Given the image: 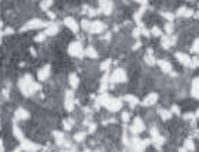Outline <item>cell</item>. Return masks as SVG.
Here are the masks:
<instances>
[{
    "label": "cell",
    "mask_w": 199,
    "mask_h": 152,
    "mask_svg": "<svg viewBox=\"0 0 199 152\" xmlns=\"http://www.w3.org/2000/svg\"><path fill=\"white\" fill-rule=\"evenodd\" d=\"M84 139H85V132H77L74 135V141L75 142H83Z\"/></svg>",
    "instance_id": "cell-32"
},
{
    "label": "cell",
    "mask_w": 199,
    "mask_h": 152,
    "mask_svg": "<svg viewBox=\"0 0 199 152\" xmlns=\"http://www.w3.org/2000/svg\"><path fill=\"white\" fill-rule=\"evenodd\" d=\"M19 87H20V90H22L23 95H26V97H30L32 94H34L36 91H39L40 90V85L37 84V82L33 81L32 75H29V74L19 80Z\"/></svg>",
    "instance_id": "cell-2"
},
{
    "label": "cell",
    "mask_w": 199,
    "mask_h": 152,
    "mask_svg": "<svg viewBox=\"0 0 199 152\" xmlns=\"http://www.w3.org/2000/svg\"><path fill=\"white\" fill-rule=\"evenodd\" d=\"M111 64H112V60H111V58H107L105 61H103V63H101V65H100V70H101V71H108V70H110V67H111Z\"/></svg>",
    "instance_id": "cell-29"
},
{
    "label": "cell",
    "mask_w": 199,
    "mask_h": 152,
    "mask_svg": "<svg viewBox=\"0 0 199 152\" xmlns=\"http://www.w3.org/2000/svg\"><path fill=\"white\" fill-rule=\"evenodd\" d=\"M158 94L157 92H151V94H148V95L144 98V101L141 103V104L144 105V107H151V105L157 104V101H158Z\"/></svg>",
    "instance_id": "cell-12"
},
{
    "label": "cell",
    "mask_w": 199,
    "mask_h": 152,
    "mask_svg": "<svg viewBox=\"0 0 199 152\" xmlns=\"http://www.w3.org/2000/svg\"><path fill=\"white\" fill-rule=\"evenodd\" d=\"M46 37H47V36H46V33H40L39 36H36V37H34V40L37 41V43H40V41L46 40Z\"/></svg>",
    "instance_id": "cell-35"
},
{
    "label": "cell",
    "mask_w": 199,
    "mask_h": 152,
    "mask_svg": "<svg viewBox=\"0 0 199 152\" xmlns=\"http://www.w3.org/2000/svg\"><path fill=\"white\" fill-rule=\"evenodd\" d=\"M129 117H131V115H129V112L128 111H124L122 114H121V120L124 121V122H128V121H129Z\"/></svg>",
    "instance_id": "cell-37"
},
{
    "label": "cell",
    "mask_w": 199,
    "mask_h": 152,
    "mask_svg": "<svg viewBox=\"0 0 199 152\" xmlns=\"http://www.w3.org/2000/svg\"><path fill=\"white\" fill-rule=\"evenodd\" d=\"M53 135H54V139H56V144L57 145H64L65 144V138H64V134L63 132H60V131H54L53 132Z\"/></svg>",
    "instance_id": "cell-23"
},
{
    "label": "cell",
    "mask_w": 199,
    "mask_h": 152,
    "mask_svg": "<svg viewBox=\"0 0 199 152\" xmlns=\"http://www.w3.org/2000/svg\"><path fill=\"white\" fill-rule=\"evenodd\" d=\"M191 51H192V53H196V54L199 53V37H198V39H196L195 41H193V43H192Z\"/></svg>",
    "instance_id": "cell-33"
},
{
    "label": "cell",
    "mask_w": 199,
    "mask_h": 152,
    "mask_svg": "<svg viewBox=\"0 0 199 152\" xmlns=\"http://www.w3.org/2000/svg\"><path fill=\"white\" fill-rule=\"evenodd\" d=\"M131 132L134 134V135H138V134H141L145 131V124H144L142 118H139V117H135V120L132 122V125H131Z\"/></svg>",
    "instance_id": "cell-7"
},
{
    "label": "cell",
    "mask_w": 199,
    "mask_h": 152,
    "mask_svg": "<svg viewBox=\"0 0 199 152\" xmlns=\"http://www.w3.org/2000/svg\"><path fill=\"white\" fill-rule=\"evenodd\" d=\"M20 146H22L23 151H27V152H37L40 149V145L34 144V142H32V141H27V139H24Z\"/></svg>",
    "instance_id": "cell-11"
},
{
    "label": "cell",
    "mask_w": 199,
    "mask_h": 152,
    "mask_svg": "<svg viewBox=\"0 0 199 152\" xmlns=\"http://www.w3.org/2000/svg\"><path fill=\"white\" fill-rule=\"evenodd\" d=\"M41 27H47V23H44L40 19H33V20H30V22H27L24 24L22 30L26 32V30H34V29H41Z\"/></svg>",
    "instance_id": "cell-6"
},
{
    "label": "cell",
    "mask_w": 199,
    "mask_h": 152,
    "mask_svg": "<svg viewBox=\"0 0 199 152\" xmlns=\"http://www.w3.org/2000/svg\"><path fill=\"white\" fill-rule=\"evenodd\" d=\"M175 41H176V39L174 36H162V39H161V46L164 48H169L175 44Z\"/></svg>",
    "instance_id": "cell-14"
},
{
    "label": "cell",
    "mask_w": 199,
    "mask_h": 152,
    "mask_svg": "<svg viewBox=\"0 0 199 152\" xmlns=\"http://www.w3.org/2000/svg\"><path fill=\"white\" fill-rule=\"evenodd\" d=\"M68 82H70V85H71V88H77L80 84V80H78V75L77 74H70L68 75Z\"/></svg>",
    "instance_id": "cell-27"
},
{
    "label": "cell",
    "mask_w": 199,
    "mask_h": 152,
    "mask_svg": "<svg viewBox=\"0 0 199 152\" xmlns=\"http://www.w3.org/2000/svg\"><path fill=\"white\" fill-rule=\"evenodd\" d=\"M0 41H1V33H0Z\"/></svg>",
    "instance_id": "cell-48"
},
{
    "label": "cell",
    "mask_w": 199,
    "mask_h": 152,
    "mask_svg": "<svg viewBox=\"0 0 199 152\" xmlns=\"http://www.w3.org/2000/svg\"><path fill=\"white\" fill-rule=\"evenodd\" d=\"M64 24H65L73 33H78V23H77L73 17H65V19H64Z\"/></svg>",
    "instance_id": "cell-16"
},
{
    "label": "cell",
    "mask_w": 199,
    "mask_h": 152,
    "mask_svg": "<svg viewBox=\"0 0 199 152\" xmlns=\"http://www.w3.org/2000/svg\"><path fill=\"white\" fill-rule=\"evenodd\" d=\"M22 151H23V149H22V146H17V148H16V149H14L13 152H22Z\"/></svg>",
    "instance_id": "cell-45"
},
{
    "label": "cell",
    "mask_w": 199,
    "mask_h": 152,
    "mask_svg": "<svg viewBox=\"0 0 199 152\" xmlns=\"http://www.w3.org/2000/svg\"><path fill=\"white\" fill-rule=\"evenodd\" d=\"M90 24H91V22H88V20H83V22H81V27H83L85 32H88V29H90Z\"/></svg>",
    "instance_id": "cell-39"
},
{
    "label": "cell",
    "mask_w": 199,
    "mask_h": 152,
    "mask_svg": "<svg viewBox=\"0 0 199 152\" xmlns=\"http://www.w3.org/2000/svg\"><path fill=\"white\" fill-rule=\"evenodd\" d=\"M110 81L111 82H125L127 81V72L122 68H115L110 75Z\"/></svg>",
    "instance_id": "cell-4"
},
{
    "label": "cell",
    "mask_w": 199,
    "mask_h": 152,
    "mask_svg": "<svg viewBox=\"0 0 199 152\" xmlns=\"http://www.w3.org/2000/svg\"><path fill=\"white\" fill-rule=\"evenodd\" d=\"M158 114H159V117L162 118L164 121H168V120H171L172 118V112L171 111H168V110H158Z\"/></svg>",
    "instance_id": "cell-28"
},
{
    "label": "cell",
    "mask_w": 199,
    "mask_h": 152,
    "mask_svg": "<svg viewBox=\"0 0 199 152\" xmlns=\"http://www.w3.org/2000/svg\"><path fill=\"white\" fill-rule=\"evenodd\" d=\"M30 114L29 111H26L24 108H17L14 112V121H23V120H29Z\"/></svg>",
    "instance_id": "cell-15"
},
{
    "label": "cell",
    "mask_w": 199,
    "mask_h": 152,
    "mask_svg": "<svg viewBox=\"0 0 199 152\" xmlns=\"http://www.w3.org/2000/svg\"><path fill=\"white\" fill-rule=\"evenodd\" d=\"M64 107L68 112H71L74 110V94L73 91H65V97H64Z\"/></svg>",
    "instance_id": "cell-8"
},
{
    "label": "cell",
    "mask_w": 199,
    "mask_h": 152,
    "mask_svg": "<svg viewBox=\"0 0 199 152\" xmlns=\"http://www.w3.org/2000/svg\"><path fill=\"white\" fill-rule=\"evenodd\" d=\"M161 16L165 17V19H168L169 22H172V20H174V14H172V13H167V11H162V13H161Z\"/></svg>",
    "instance_id": "cell-38"
},
{
    "label": "cell",
    "mask_w": 199,
    "mask_h": 152,
    "mask_svg": "<svg viewBox=\"0 0 199 152\" xmlns=\"http://www.w3.org/2000/svg\"><path fill=\"white\" fill-rule=\"evenodd\" d=\"M188 1H193V0H188Z\"/></svg>",
    "instance_id": "cell-49"
},
{
    "label": "cell",
    "mask_w": 199,
    "mask_h": 152,
    "mask_svg": "<svg viewBox=\"0 0 199 152\" xmlns=\"http://www.w3.org/2000/svg\"><path fill=\"white\" fill-rule=\"evenodd\" d=\"M183 148H185L186 151H195L196 146H195L193 139H192V138H186V139L183 141Z\"/></svg>",
    "instance_id": "cell-26"
},
{
    "label": "cell",
    "mask_w": 199,
    "mask_h": 152,
    "mask_svg": "<svg viewBox=\"0 0 199 152\" xmlns=\"http://www.w3.org/2000/svg\"><path fill=\"white\" fill-rule=\"evenodd\" d=\"M141 46H142V44H141V41H136L135 44L132 46V48H134V50H138V48L141 47Z\"/></svg>",
    "instance_id": "cell-43"
},
{
    "label": "cell",
    "mask_w": 199,
    "mask_h": 152,
    "mask_svg": "<svg viewBox=\"0 0 199 152\" xmlns=\"http://www.w3.org/2000/svg\"><path fill=\"white\" fill-rule=\"evenodd\" d=\"M96 128H97L96 124H90V127H88V132H90V134H93V132L96 131Z\"/></svg>",
    "instance_id": "cell-42"
},
{
    "label": "cell",
    "mask_w": 199,
    "mask_h": 152,
    "mask_svg": "<svg viewBox=\"0 0 199 152\" xmlns=\"http://www.w3.org/2000/svg\"><path fill=\"white\" fill-rule=\"evenodd\" d=\"M13 135L16 136L20 142H23L24 139H26V138H24L23 131H22V129H20V127L17 125V121H14V124H13Z\"/></svg>",
    "instance_id": "cell-19"
},
{
    "label": "cell",
    "mask_w": 199,
    "mask_h": 152,
    "mask_svg": "<svg viewBox=\"0 0 199 152\" xmlns=\"http://www.w3.org/2000/svg\"><path fill=\"white\" fill-rule=\"evenodd\" d=\"M144 60H145V63L149 65V67L157 64V60L154 58V51H152V48H148V50H147V54L144 57Z\"/></svg>",
    "instance_id": "cell-18"
},
{
    "label": "cell",
    "mask_w": 199,
    "mask_h": 152,
    "mask_svg": "<svg viewBox=\"0 0 199 152\" xmlns=\"http://www.w3.org/2000/svg\"><path fill=\"white\" fill-rule=\"evenodd\" d=\"M165 32H167L168 34H171V33L174 32V24L171 23V22H168V23L165 24Z\"/></svg>",
    "instance_id": "cell-34"
},
{
    "label": "cell",
    "mask_w": 199,
    "mask_h": 152,
    "mask_svg": "<svg viewBox=\"0 0 199 152\" xmlns=\"http://www.w3.org/2000/svg\"><path fill=\"white\" fill-rule=\"evenodd\" d=\"M176 14L181 17H191V16H193V10L192 9H186V7H181V9H178Z\"/></svg>",
    "instance_id": "cell-22"
},
{
    "label": "cell",
    "mask_w": 199,
    "mask_h": 152,
    "mask_svg": "<svg viewBox=\"0 0 199 152\" xmlns=\"http://www.w3.org/2000/svg\"><path fill=\"white\" fill-rule=\"evenodd\" d=\"M149 33H151V36H155V37H162V30L159 29L158 26H154L149 30Z\"/></svg>",
    "instance_id": "cell-30"
},
{
    "label": "cell",
    "mask_w": 199,
    "mask_h": 152,
    "mask_svg": "<svg viewBox=\"0 0 199 152\" xmlns=\"http://www.w3.org/2000/svg\"><path fill=\"white\" fill-rule=\"evenodd\" d=\"M105 30V24L103 22H91L90 24V29H88V32L93 33V34H100V33H103Z\"/></svg>",
    "instance_id": "cell-9"
},
{
    "label": "cell",
    "mask_w": 199,
    "mask_h": 152,
    "mask_svg": "<svg viewBox=\"0 0 199 152\" xmlns=\"http://www.w3.org/2000/svg\"><path fill=\"white\" fill-rule=\"evenodd\" d=\"M149 144H151V139H141L138 136L132 138V146H134L135 152H142Z\"/></svg>",
    "instance_id": "cell-5"
},
{
    "label": "cell",
    "mask_w": 199,
    "mask_h": 152,
    "mask_svg": "<svg viewBox=\"0 0 199 152\" xmlns=\"http://www.w3.org/2000/svg\"><path fill=\"white\" fill-rule=\"evenodd\" d=\"M73 125H74V121H73L71 118H68V120H65L63 122V127H64L65 131H70V129L73 128Z\"/></svg>",
    "instance_id": "cell-31"
},
{
    "label": "cell",
    "mask_w": 199,
    "mask_h": 152,
    "mask_svg": "<svg viewBox=\"0 0 199 152\" xmlns=\"http://www.w3.org/2000/svg\"><path fill=\"white\" fill-rule=\"evenodd\" d=\"M196 17H198V19H199V13H196Z\"/></svg>",
    "instance_id": "cell-47"
},
{
    "label": "cell",
    "mask_w": 199,
    "mask_h": 152,
    "mask_svg": "<svg viewBox=\"0 0 199 152\" xmlns=\"http://www.w3.org/2000/svg\"><path fill=\"white\" fill-rule=\"evenodd\" d=\"M175 58L178 60V63L181 65H185V67H191L192 64V58L188 54L185 53H175Z\"/></svg>",
    "instance_id": "cell-10"
},
{
    "label": "cell",
    "mask_w": 199,
    "mask_h": 152,
    "mask_svg": "<svg viewBox=\"0 0 199 152\" xmlns=\"http://www.w3.org/2000/svg\"><path fill=\"white\" fill-rule=\"evenodd\" d=\"M171 112H172V114H175V115H181V110H179V107L175 105V104L171 107Z\"/></svg>",
    "instance_id": "cell-36"
},
{
    "label": "cell",
    "mask_w": 199,
    "mask_h": 152,
    "mask_svg": "<svg viewBox=\"0 0 199 152\" xmlns=\"http://www.w3.org/2000/svg\"><path fill=\"white\" fill-rule=\"evenodd\" d=\"M50 72H51V68H50V65H44L43 68H40L39 72H37V78L40 81H46L50 77Z\"/></svg>",
    "instance_id": "cell-13"
},
{
    "label": "cell",
    "mask_w": 199,
    "mask_h": 152,
    "mask_svg": "<svg viewBox=\"0 0 199 152\" xmlns=\"http://www.w3.org/2000/svg\"><path fill=\"white\" fill-rule=\"evenodd\" d=\"M124 101H127L128 104H129V107H135V105L139 104V100L136 98L135 95H132V94H127V95H124Z\"/></svg>",
    "instance_id": "cell-20"
},
{
    "label": "cell",
    "mask_w": 199,
    "mask_h": 152,
    "mask_svg": "<svg viewBox=\"0 0 199 152\" xmlns=\"http://www.w3.org/2000/svg\"><path fill=\"white\" fill-rule=\"evenodd\" d=\"M4 34H13V29H6V30H4Z\"/></svg>",
    "instance_id": "cell-44"
},
{
    "label": "cell",
    "mask_w": 199,
    "mask_h": 152,
    "mask_svg": "<svg viewBox=\"0 0 199 152\" xmlns=\"http://www.w3.org/2000/svg\"><path fill=\"white\" fill-rule=\"evenodd\" d=\"M195 118V115L192 114V112H186L185 115H183V120H186V121H189V120H193Z\"/></svg>",
    "instance_id": "cell-40"
},
{
    "label": "cell",
    "mask_w": 199,
    "mask_h": 152,
    "mask_svg": "<svg viewBox=\"0 0 199 152\" xmlns=\"http://www.w3.org/2000/svg\"><path fill=\"white\" fill-rule=\"evenodd\" d=\"M100 105L105 107L108 111L111 112H117L122 108V103H121L119 98H114V97H110L107 94H103L97 100V107H100Z\"/></svg>",
    "instance_id": "cell-1"
},
{
    "label": "cell",
    "mask_w": 199,
    "mask_h": 152,
    "mask_svg": "<svg viewBox=\"0 0 199 152\" xmlns=\"http://www.w3.org/2000/svg\"><path fill=\"white\" fill-rule=\"evenodd\" d=\"M58 32V26L56 23L47 24V29H46V36H56V33Z\"/></svg>",
    "instance_id": "cell-24"
},
{
    "label": "cell",
    "mask_w": 199,
    "mask_h": 152,
    "mask_svg": "<svg viewBox=\"0 0 199 152\" xmlns=\"http://www.w3.org/2000/svg\"><path fill=\"white\" fill-rule=\"evenodd\" d=\"M192 95L196 100H199V77L193 78V81H192Z\"/></svg>",
    "instance_id": "cell-21"
},
{
    "label": "cell",
    "mask_w": 199,
    "mask_h": 152,
    "mask_svg": "<svg viewBox=\"0 0 199 152\" xmlns=\"http://www.w3.org/2000/svg\"><path fill=\"white\" fill-rule=\"evenodd\" d=\"M157 64L159 65V68L162 70V72H171L172 71V64L168 60H158Z\"/></svg>",
    "instance_id": "cell-17"
},
{
    "label": "cell",
    "mask_w": 199,
    "mask_h": 152,
    "mask_svg": "<svg viewBox=\"0 0 199 152\" xmlns=\"http://www.w3.org/2000/svg\"><path fill=\"white\" fill-rule=\"evenodd\" d=\"M84 54L90 58H98V53H97V50L93 46H88L85 50H84Z\"/></svg>",
    "instance_id": "cell-25"
},
{
    "label": "cell",
    "mask_w": 199,
    "mask_h": 152,
    "mask_svg": "<svg viewBox=\"0 0 199 152\" xmlns=\"http://www.w3.org/2000/svg\"><path fill=\"white\" fill-rule=\"evenodd\" d=\"M135 1H138V3H142V4H145V3H147V0H135Z\"/></svg>",
    "instance_id": "cell-46"
},
{
    "label": "cell",
    "mask_w": 199,
    "mask_h": 152,
    "mask_svg": "<svg viewBox=\"0 0 199 152\" xmlns=\"http://www.w3.org/2000/svg\"><path fill=\"white\" fill-rule=\"evenodd\" d=\"M68 54L71 57H77V58H83L84 56V48L81 46V43L78 41H74L68 46Z\"/></svg>",
    "instance_id": "cell-3"
},
{
    "label": "cell",
    "mask_w": 199,
    "mask_h": 152,
    "mask_svg": "<svg viewBox=\"0 0 199 152\" xmlns=\"http://www.w3.org/2000/svg\"><path fill=\"white\" fill-rule=\"evenodd\" d=\"M132 36H134L135 39H138V37L141 36V29H139V27H138V29H134V30H132Z\"/></svg>",
    "instance_id": "cell-41"
}]
</instances>
